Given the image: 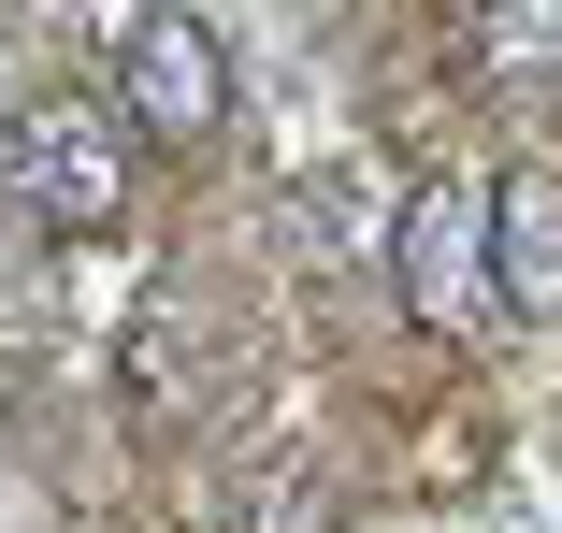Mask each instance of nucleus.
<instances>
[{
	"mask_svg": "<svg viewBox=\"0 0 562 533\" xmlns=\"http://www.w3.org/2000/svg\"><path fill=\"white\" fill-rule=\"evenodd\" d=\"M390 288H404V317L418 332H491L505 317V274H491V188H462V173H432V188H404V231H390Z\"/></svg>",
	"mask_w": 562,
	"mask_h": 533,
	"instance_id": "nucleus-1",
	"label": "nucleus"
},
{
	"mask_svg": "<svg viewBox=\"0 0 562 533\" xmlns=\"http://www.w3.org/2000/svg\"><path fill=\"white\" fill-rule=\"evenodd\" d=\"M0 173H15V202L44 231H101L116 217V188H131V145L101 101H30L15 131H0Z\"/></svg>",
	"mask_w": 562,
	"mask_h": 533,
	"instance_id": "nucleus-2",
	"label": "nucleus"
},
{
	"mask_svg": "<svg viewBox=\"0 0 562 533\" xmlns=\"http://www.w3.org/2000/svg\"><path fill=\"white\" fill-rule=\"evenodd\" d=\"M116 116L131 131H216L232 116V58H216L202 15H116Z\"/></svg>",
	"mask_w": 562,
	"mask_h": 533,
	"instance_id": "nucleus-3",
	"label": "nucleus"
},
{
	"mask_svg": "<svg viewBox=\"0 0 562 533\" xmlns=\"http://www.w3.org/2000/svg\"><path fill=\"white\" fill-rule=\"evenodd\" d=\"M491 274H505V317H562V173L548 159H505L491 173Z\"/></svg>",
	"mask_w": 562,
	"mask_h": 533,
	"instance_id": "nucleus-4",
	"label": "nucleus"
}]
</instances>
